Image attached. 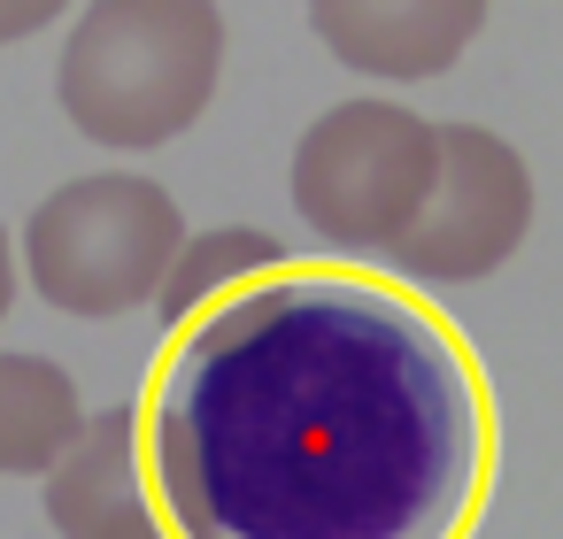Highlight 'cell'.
Here are the masks:
<instances>
[{
    "mask_svg": "<svg viewBox=\"0 0 563 539\" xmlns=\"http://www.w3.org/2000/svg\"><path fill=\"white\" fill-rule=\"evenodd\" d=\"M170 539H471L494 401L463 332L363 262H278L170 332L147 401Z\"/></svg>",
    "mask_w": 563,
    "mask_h": 539,
    "instance_id": "6da1fadb",
    "label": "cell"
},
{
    "mask_svg": "<svg viewBox=\"0 0 563 539\" xmlns=\"http://www.w3.org/2000/svg\"><path fill=\"white\" fill-rule=\"evenodd\" d=\"M224 78V9L217 0H86L63 40L55 101L78 139L117 155H163L201 124Z\"/></svg>",
    "mask_w": 563,
    "mask_h": 539,
    "instance_id": "7a4b0ae2",
    "label": "cell"
},
{
    "mask_svg": "<svg viewBox=\"0 0 563 539\" xmlns=\"http://www.w3.org/2000/svg\"><path fill=\"white\" fill-rule=\"evenodd\" d=\"M186 247V209L170 186L140 170H93L55 186L24 224V278L47 308L78 324H109L155 308L170 262Z\"/></svg>",
    "mask_w": 563,
    "mask_h": 539,
    "instance_id": "3957f363",
    "label": "cell"
},
{
    "mask_svg": "<svg viewBox=\"0 0 563 539\" xmlns=\"http://www.w3.org/2000/svg\"><path fill=\"white\" fill-rule=\"evenodd\" d=\"M432 186H440V124L386 93L324 109L294 147V209L347 262H386L417 232Z\"/></svg>",
    "mask_w": 563,
    "mask_h": 539,
    "instance_id": "277c9868",
    "label": "cell"
},
{
    "mask_svg": "<svg viewBox=\"0 0 563 539\" xmlns=\"http://www.w3.org/2000/svg\"><path fill=\"white\" fill-rule=\"evenodd\" d=\"M532 232V170L486 124H440V186L417 232L386 255L409 285H478Z\"/></svg>",
    "mask_w": 563,
    "mask_h": 539,
    "instance_id": "5b68a950",
    "label": "cell"
},
{
    "mask_svg": "<svg viewBox=\"0 0 563 539\" xmlns=\"http://www.w3.org/2000/svg\"><path fill=\"white\" fill-rule=\"evenodd\" d=\"M317 47L371 86L448 78L486 32V0H301Z\"/></svg>",
    "mask_w": 563,
    "mask_h": 539,
    "instance_id": "8992f818",
    "label": "cell"
},
{
    "mask_svg": "<svg viewBox=\"0 0 563 539\" xmlns=\"http://www.w3.org/2000/svg\"><path fill=\"white\" fill-rule=\"evenodd\" d=\"M47 524H55V539H170L140 408L86 416L78 447L47 470Z\"/></svg>",
    "mask_w": 563,
    "mask_h": 539,
    "instance_id": "52a82bcc",
    "label": "cell"
},
{
    "mask_svg": "<svg viewBox=\"0 0 563 539\" xmlns=\"http://www.w3.org/2000/svg\"><path fill=\"white\" fill-rule=\"evenodd\" d=\"M86 393L63 362L47 355H0V478H47L78 431H86Z\"/></svg>",
    "mask_w": 563,
    "mask_h": 539,
    "instance_id": "ba28073f",
    "label": "cell"
},
{
    "mask_svg": "<svg viewBox=\"0 0 563 539\" xmlns=\"http://www.w3.org/2000/svg\"><path fill=\"white\" fill-rule=\"evenodd\" d=\"M278 262H294V255H286V239H278V232H263V224L186 232V247H178V262H170V278H163V293H155L163 332H178V324H194V316L224 308L232 293H247V285H255V278H271Z\"/></svg>",
    "mask_w": 563,
    "mask_h": 539,
    "instance_id": "9c48e42d",
    "label": "cell"
},
{
    "mask_svg": "<svg viewBox=\"0 0 563 539\" xmlns=\"http://www.w3.org/2000/svg\"><path fill=\"white\" fill-rule=\"evenodd\" d=\"M63 9H70V0H0V47L40 40L47 24H63Z\"/></svg>",
    "mask_w": 563,
    "mask_h": 539,
    "instance_id": "30bf717a",
    "label": "cell"
},
{
    "mask_svg": "<svg viewBox=\"0 0 563 539\" xmlns=\"http://www.w3.org/2000/svg\"><path fill=\"white\" fill-rule=\"evenodd\" d=\"M16 278H24V262H16L9 232H0V316H9V301H16Z\"/></svg>",
    "mask_w": 563,
    "mask_h": 539,
    "instance_id": "8fae6325",
    "label": "cell"
}]
</instances>
